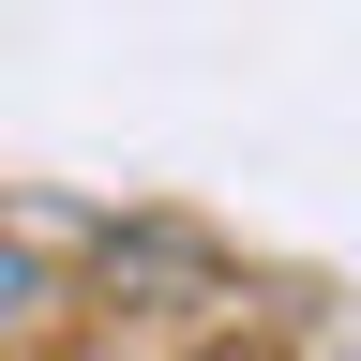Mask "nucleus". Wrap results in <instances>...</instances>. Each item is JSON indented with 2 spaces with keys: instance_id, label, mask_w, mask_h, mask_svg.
I'll use <instances>...</instances> for the list:
<instances>
[{
  "instance_id": "1",
  "label": "nucleus",
  "mask_w": 361,
  "mask_h": 361,
  "mask_svg": "<svg viewBox=\"0 0 361 361\" xmlns=\"http://www.w3.org/2000/svg\"><path fill=\"white\" fill-rule=\"evenodd\" d=\"M16 316H30V256L0 241V331H16Z\"/></svg>"
}]
</instances>
